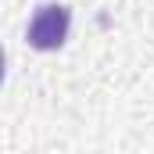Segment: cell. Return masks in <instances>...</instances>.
I'll use <instances>...</instances> for the list:
<instances>
[{
    "instance_id": "1",
    "label": "cell",
    "mask_w": 154,
    "mask_h": 154,
    "mask_svg": "<svg viewBox=\"0 0 154 154\" xmlns=\"http://www.w3.org/2000/svg\"><path fill=\"white\" fill-rule=\"evenodd\" d=\"M68 29H72V11L65 4H43V7H36L32 22L25 29V39L32 50H57V47H65Z\"/></svg>"
}]
</instances>
